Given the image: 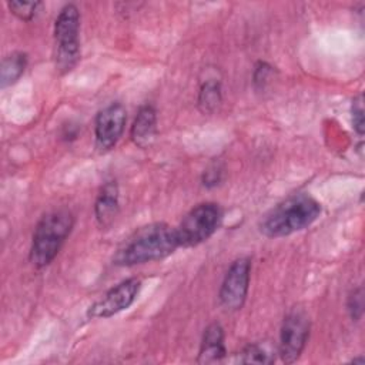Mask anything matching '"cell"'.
<instances>
[{
	"label": "cell",
	"instance_id": "6da1fadb",
	"mask_svg": "<svg viewBox=\"0 0 365 365\" xmlns=\"http://www.w3.org/2000/svg\"><path fill=\"white\" fill-rule=\"evenodd\" d=\"M177 247L175 228L164 222H153L127 237L114 252L113 262L121 267H131L158 261L173 254Z\"/></svg>",
	"mask_w": 365,
	"mask_h": 365
},
{
	"label": "cell",
	"instance_id": "4fadbf2b",
	"mask_svg": "<svg viewBox=\"0 0 365 365\" xmlns=\"http://www.w3.org/2000/svg\"><path fill=\"white\" fill-rule=\"evenodd\" d=\"M27 66V56L21 51H14L9 56H6L1 61L0 67V83L1 87H7L13 83H16L20 76L24 73V68Z\"/></svg>",
	"mask_w": 365,
	"mask_h": 365
},
{
	"label": "cell",
	"instance_id": "5b68a950",
	"mask_svg": "<svg viewBox=\"0 0 365 365\" xmlns=\"http://www.w3.org/2000/svg\"><path fill=\"white\" fill-rule=\"evenodd\" d=\"M221 221V210L214 202H202L190 210L175 228L178 247H195L208 240Z\"/></svg>",
	"mask_w": 365,
	"mask_h": 365
},
{
	"label": "cell",
	"instance_id": "3957f363",
	"mask_svg": "<svg viewBox=\"0 0 365 365\" xmlns=\"http://www.w3.org/2000/svg\"><path fill=\"white\" fill-rule=\"evenodd\" d=\"M73 225L74 217L67 208H58L44 214L33 232L30 248L31 264L37 268L48 265L70 235Z\"/></svg>",
	"mask_w": 365,
	"mask_h": 365
},
{
	"label": "cell",
	"instance_id": "ffe728a7",
	"mask_svg": "<svg viewBox=\"0 0 365 365\" xmlns=\"http://www.w3.org/2000/svg\"><path fill=\"white\" fill-rule=\"evenodd\" d=\"M269 73H271V67L268 64L258 63V66L255 67V71H254V83L257 86H262L267 81Z\"/></svg>",
	"mask_w": 365,
	"mask_h": 365
},
{
	"label": "cell",
	"instance_id": "e0dca14e",
	"mask_svg": "<svg viewBox=\"0 0 365 365\" xmlns=\"http://www.w3.org/2000/svg\"><path fill=\"white\" fill-rule=\"evenodd\" d=\"M348 311L352 321H358L364 312V294L362 288H356L351 292L348 298Z\"/></svg>",
	"mask_w": 365,
	"mask_h": 365
},
{
	"label": "cell",
	"instance_id": "7a4b0ae2",
	"mask_svg": "<svg viewBox=\"0 0 365 365\" xmlns=\"http://www.w3.org/2000/svg\"><path fill=\"white\" fill-rule=\"evenodd\" d=\"M321 214V205L307 194L292 195L269 210L259 222V231L269 238L285 237L309 227Z\"/></svg>",
	"mask_w": 365,
	"mask_h": 365
},
{
	"label": "cell",
	"instance_id": "5bb4252c",
	"mask_svg": "<svg viewBox=\"0 0 365 365\" xmlns=\"http://www.w3.org/2000/svg\"><path fill=\"white\" fill-rule=\"evenodd\" d=\"M221 104V86L217 80L205 81L198 93V107L202 113L211 114Z\"/></svg>",
	"mask_w": 365,
	"mask_h": 365
},
{
	"label": "cell",
	"instance_id": "7c38bea8",
	"mask_svg": "<svg viewBox=\"0 0 365 365\" xmlns=\"http://www.w3.org/2000/svg\"><path fill=\"white\" fill-rule=\"evenodd\" d=\"M118 188L115 182H107L101 188L96 204H94V214L96 220L100 227L106 228L111 225L118 214Z\"/></svg>",
	"mask_w": 365,
	"mask_h": 365
},
{
	"label": "cell",
	"instance_id": "8fae6325",
	"mask_svg": "<svg viewBox=\"0 0 365 365\" xmlns=\"http://www.w3.org/2000/svg\"><path fill=\"white\" fill-rule=\"evenodd\" d=\"M224 356H225V346H224L222 327L217 322L210 324L204 331L197 361L198 364H212V362H220Z\"/></svg>",
	"mask_w": 365,
	"mask_h": 365
},
{
	"label": "cell",
	"instance_id": "8992f818",
	"mask_svg": "<svg viewBox=\"0 0 365 365\" xmlns=\"http://www.w3.org/2000/svg\"><path fill=\"white\" fill-rule=\"evenodd\" d=\"M309 336V318L302 309H292L282 322L278 354L285 364L295 362Z\"/></svg>",
	"mask_w": 365,
	"mask_h": 365
},
{
	"label": "cell",
	"instance_id": "52a82bcc",
	"mask_svg": "<svg viewBox=\"0 0 365 365\" xmlns=\"http://www.w3.org/2000/svg\"><path fill=\"white\" fill-rule=\"evenodd\" d=\"M251 259L247 257L235 259L228 268L220 288V304L227 311L240 309L247 298L250 287Z\"/></svg>",
	"mask_w": 365,
	"mask_h": 365
},
{
	"label": "cell",
	"instance_id": "ac0fdd59",
	"mask_svg": "<svg viewBox=\"0 0 365 365\" xmlns=\"http://www.w3.org/2000/svg\"><path fill=\"white\" fill-rule=\"evenodd\" d=\"M352 123L355 131L362 135L364 134V103H362V94H359L356 98L352 101Z\"/></svg>",
	"mask_w": 365,
	"mask_h": 365
},
{
	"label": "cell",
	"instance_id": "9a60e30c",
	"mask_svg": "<svg viewBox=\"0 0 365 365\" xmlns=\"http://www.w3.org/2000/svg\"><path fill=\"white\" fill-rule=\"evenodd\" d=\"M240 362L242 364H271L274 355L258 344H250L240 352Z\"/></svg>",
	"mask_w": 365,
	"mask_h": 365
},
{
	"label": "cell",
	"instance_id": "277c9868",
	"mask_svg": "<svg viewBox=\"0 0 365 365\" xmlns=\"http://www.w3.org/2000/svg\"><path fill=\"white\" fill-rule=\"evenodd\" d=\"M80 13L74 4L64 6L54 23L56 66L61 73L70 71L80 57Z\"/></svg>",
	"mask_w": 365,
	"mask_h": 365
},
{
	"label": "cell",
	"instance_id": "9c48e42d",
	"mask_svg": "<svg viewBox=\"0 0 365 365\" xmlns=\"http://www.w3.org/2000/svg\"><path fill=\"white\" fill-rule=\"evenodd\" d=\"M125 120L127 113L120 103H113L97 114L94 134L96 145L100 151H108L117 144L124 131Z\"/></svg>",
	"mask_w": 365,
	"mask_h": 365
},
{
	"label": "cell",
	"instance_id": "30bf717a",
	"mask_svg": "<svg viewBox=\"0 0 365 365\" xmlns=\"http://www.w3.org/2000/svg\"><path fill=\"white\" fill-rule=\"evenodd\" d=\"M157 131V113L153 106H143L131 125L130 137L141 148H147L154 141Z\"/></svg>",
	"mask_w": 365,
	"mask_h": 365
},
{
	"label": "cell",
	"instance_id": "2e32d148",
	"mask_svg": "<svg viewBox=\"0 0 365 365\" xmlns=\"http://www.w3.org/2000/svg\"><path fill=\"white\" fill-rule=\"evenodd\" d=\"M7 6L16 17H19L20 20L29 21L36 16L40 3L38 1H9Z\"/></svg>",
	"mask_w": 365,
	"mask_h": 365
},
{
	"label": "cell",
	"instance_id": "d6986e66",
	"mask_svg": "<svg viewBox=\"0 0 365 365\" xmlns=\"http://www.w3.org/2000/svg\"><path fill=\"white\" fill-rule=\"evenodd\" d=\"M221 174H222V171H221V168L217 164L211 165L210 168L205 170V173L202 175V181H204L202 184L207 185V187L217 185L220 182V180H221Z\"/></svg>",
	"mask_w": 365,
	"mask_h": 365
},
{
	"label": "cell",
	"instance_id": "ba28073f",
	"mask_svg": "<svg viewBox=\"0 0 365 365\" xmlns=\"http://www.w3.org/2000/svg\"><path fill=\"white\" fill-rule=\"evenodd\" d=\"M140 285L141 281L137 278H128L117 284L88 308L87 315L90 318H108L127 309L134 302Z\"/></svg>",
	"mask_w": 365,
	"mask_h": 365
}]
</instances>
